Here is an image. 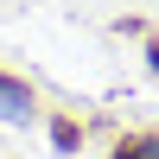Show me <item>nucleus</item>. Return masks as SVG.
<instances>
[{
  "mask_svg": "<svg viewBox=\"0 0 159 159\" xmlns=\"http://www.w3.org/2000/svg\"><path fill=\"white\" fill-rule=\"evenodd\" d=\"M25 115H32V89L0 76V121H25Z\"/></svg>",
  "mask_w": 159,
  "mask_h": 159,
  "instance_id": "1",
  "label": "nucleus"
},
{
  "mask_svg": "<svg viewBox=\"0 0 159 159\" xmlns=\"http://www.w3.org/2000/svg\"><path fill=\"white\" fill-rule=\"evenodd\" d=\"M121 159H159V140H140V147H121Z\"/></svg>",
  "mask_w": 159,
  "mask_h": 159,
  "instance_id": "2",
  "label": "nucleus"
}]
</instances>
